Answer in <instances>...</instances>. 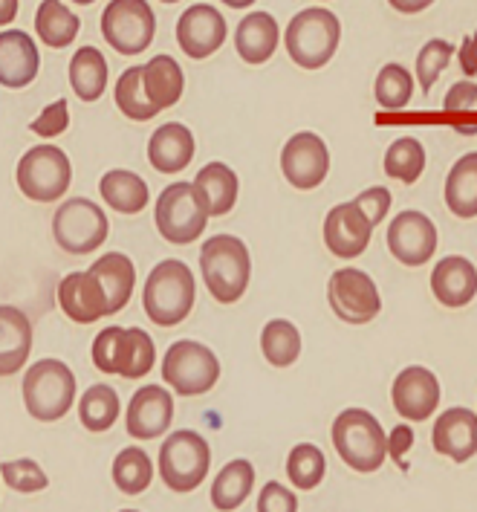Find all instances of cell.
<instances>
[{
  "label": "cell",
  "mask_w": 477,
  "mask_h": 512,
  "mask_svg": "<svg viewBox=\"0 0 477 512\" xmlns=\"http://www.w3.org/2000/svg\"><path fill=\"white\" fill-rule=\"evenodd\" d=\"M35 29H38V38L53 47V50H64L76 41L79 35L81 21L73 9H67L61 0H44L35 12Z\"/></svg>",
  "instance_id": "d6a6232c"
},
{
  "label": "cell",
  "mask_w": 477,
  "mask_h": 512,
  "mask_svg": "<svg viewBox=\"0 0 477 512\" xmlns=\"http://www.w3.org/2000/svg\"><path fill=\"white\" fill-rule=\"evenodd\" d=\"M446 206L454 217H477V151L454 162L446 177Z\"/></svg>",
  "instance_id": "1f68e13d"
},
{
  "label": "cell",
  "mask_w": 477,
  "mask_h": 512,
  "mask_svg": "<svg viewBox=\"0 0 477 512\" xmlns=\"http://www.w3.org/2000/svg\"><path fill=\"white\" fill-rule=\"evenodd\" d=\"M58 307L76 324H93L107 316V296L90 272H70L58 284Z\"/></svg>",
  "instance_id": "44dd1931"
},
{
  "label": "cell",
  "mask_w": 477,
  "mask_h": 512,
  "mask_svg": "<svg viewBox=\"0 0 477 512\" xmlns=\"http://www.w3.org/2000/svg\"><path fill=\"white\" fill-rule=\"evenodd\" d=\"M162 3H177V0H162Z\"/></svg>",
  "instance_id": "11a10c76"
},
{
  "label": "cell",
  "mask_w": 477,
  "mask_h": 512,
  "mask_svg": "<svg viewBox=\"0 0 477 512\" xmlns=\"http://www.w3.org/2000/svg\"><path fill=\"white\" fill-rule=\"evenodd\" d=\"M154 359V339L139 327H105L93 342V365L102 374L142 379L151 374Z\"/></svg>",
  "instance_id": "277c9868"
},
{
  "label": "cell",
  "mask_w": 477,
  "mask_h": 512,
  "mask_svg": "<svg viewBox=\"0 0 477 512\" xmlns=\"http://www.w3.org/2000/svg\"><path fill=\"white\" fill-rule=\"evenodd\" d=\"M212 466V449L206 437L191 429L168 434L159 446V478L171 492H194L206 481Z\"/></svg>",
  "instance_id": "ba28073f"
},
{
  "label": "cell",
  "mask_w": 477,
  "mask_h": 512,
  "mask_svg": "<svg viewBox=\"0 0 477 512\" xmlns=\"http://www.w3.org/2000/svg\"><path fill=\"white\" fill-rule=\"evenodd\" d=\"M460 70H463V76H469V81L477 76V32L475 35H469V38H463V44H460Z\"/></svg>",
  "instance_id": "681fc988"
},
{
  "label": "cell",
  "mask_w": 477,
  "mask_h": 512,
  "mask_svg": "<svg viewBox=\"0 0 477 512\" xmlns=\"http://www.w3.org/2000/svg\"><path fill=\"white\" fill-rule=\"evenodd\" d=\"M255 0H223V6H229V9H246V6H252Z\"/></svg>",
  "instance_id": "f5cc1de1"
},
{
  "label": "cell",
  "mask_w": 477,
  "mask_h": 512,
  "mask_svg": "<svg viewBox=\"0 0 477 512\" xmlns=\"http://www.w3.org/2000/svg\"><path fill=\"white\" fill-rule=\"evenodd\" d=\"M162 379L180 394V397H200L209 394L220 379V362L212 348L180 339L174 342L162 359Z\"/></svg>",
  "instance_id": "9c48e42d"
},
{
  "label": "cell",
  "mask_w": 477,
  "mask_h": 512,
  "mask_svg": "<svg viewBox=\"0 0 477 512\" xmlns=\"http://www.w3.org/2000/svg\"><path fill=\"white\" fill-rule=\"evenodd\" d=\"M157 18L148 0H110L102 15V35L119 55L145 53L154 41Z\"/></svg>",
  "instance_id": "7c38bea8"
},
{
  "label": "cell",
  "mask_w": 477,
  "mask_h": 512,
  "mask_svg": "<svg viewBox=\"0 0 477 512\" xmlns=\"http://www.w3.org/2000/svg\"><path fill=\"white\" fill-rule=\"evenodd\" d=\"M388 249L405 267H423L437 252V226L417 209H408L388 226Z\"/></svg>",
  "instance_id": "9a60e30c"
},
{
  "label": "cell",
  "mask_w": 477,
  "mask_h": 512,
  "mask_svg": "<svg viewBox=\"0 0 477 512\" xmlns=\"http://www.w3.org/2000/svg\"><path fill=\"white\" fill-rule=\"evenodd\" d=\"M261 351L272 368H290L301 356V333L287 319H272L261 330Z\"/></svg>",
  "instance_id": "e575fe53"
},
{
  "label": "cell",
  "mask_w": 477,
  "mask_h": 512,
  "mask_svg": "<svg viewBox=\"0 0 477 512\" xmlns=\"http://www.w3.org/2000/svg\"><path fill=\"white\" fill-rule=\"evenodd\" d=\"M281 29L278 21L269 12H249L238 24L235 32V47L246 64H264L278 50Z\"/></svg>",
  "instance_id": "4316f807"
},
{
  "label": "cell",
  "mask_w": 477,
  "mask_h": 512,
  "mask_svg": "<svg viewBox=\"0 0 477 512\" xmlns=\"http://www.w3.org/2000/svg\"><path fill=\"white\" fill-rule=\"evenodd\" d=\"M333 449L353 472L371 475L388 460V434L368 408H345L333 420Z\"/></svg>",
  "instance_id": "7a4b0ae2"
},
{
  "label": "cell",
  "mask_w": 477,
  "mask_h": 512,
  "mask_svg": "<svg viewBox=\"0 0 477 512\" xmlns=\"http://www.w3.org/2000/svg\"><path fill=\"white\" fill-rule=\"evenodd\" d=\"M194 298H197L194 272L177 258H165L148 275L142 304H145L148 319L157 327H174V324L186 322L194 307Z\"/></svg>",
  "instance_id": "6da1fadb"
},
{
  "label": "cell",
  "mask_w": 477,
  "mask_h": 512,
  "mask_svg": "<svg viewBox=\"0 0 477 512\" xmlns=\"http://www.w3.org/2000/svg\"><path fill=\"white\" fill-rule=\"evenodd\" d=\"M148 160L162 174H177L194 160V134L180 122L159 125L148 142Z\"/></svg>",
  "instance_id": "d4e9b609"
},
{
  "label": "cell",
  "mask_w": 477,
  "mask_h": 512,
  "mask_svg": "<svg viewBox=\"0 0 477 512\" xmlns=\"http://www.w3.org/2000/svg\"><path fill=\"white\" fill-rule=\"evenodd\" d=\"M32 351V324L27 313L0 304V377H12L27 365Z\"/></svg>",
  "instance_id": "cb8c5ba5"
},
{
  "label": "cell",
  "mask_w": 477,
  "mask_h": 512,
  "mask_svg": "<svg viewBox=\"0 0 477 512\" xmlns=\"http://www.w3.org/2000/svg\"><path fill=\"white\" fill-rule=\"evenodd\" d=\"M451 58H454V47H451L449 41H443V38H431L420 50V55H417V79H420V87H423L425 96L437 84L440 73L449 67Z\"/></svg>",
  "instance_id": "b9f144b4"
},
{
  "label": "cell",
  "mask_w": 477,
  "mask_h": 512,
  "mask_svg": "<svg viewBox=\"0 0 477 512\" xmlns=\"http://www.w3.org/2000/svg\"><path fill=\"white\" fill-rule=\"evenodd\" d=\"M116 105L133 122H148L159 113V108L148 99L145 90V67H128L116 81Z\"/></svg>",
  "instance_id": "d590c367"
},
{
  "label": "cell",
  "mask_w": 477,
  "mask_h": 512,
  "mask_svg": "<svg viewBox=\"0 0 477 512\" xmlns=\"http://www.w3.org/2000/svg\"><path fill=\"white\" fill-rule=\"evenodd\" d=\"M194 186L206 194L209 209H212V217L229 215V212L235 209V203H238L240 180L238 174H235L226 162H209L206 168H200Z\"/></svg>",
  "instance_id": "4dcf8cb0"
},
{
  "label": "cell",
  "mask_w": 477,
  "mask_h": 512,
  "mask_svg": "<svg viewBox=\"0 0 477 512\" xmlns=\"http://www.w3.org/2000/svg\"><path fill=\"white\" fill-rule=\"evenodd\" d=\"M258 512H298V498L284 484L269 481L258 495Z\"/></svg>",
  "instance_id": "bcb514c9"
},
{
  "label": "cell",
  "mask_w": 477,
  "mask_h": 512,
  "mask_svg": "<svg viewBox=\"0 0 477 512\" xmlns=\"http://www.w3.org/2000/svg\"><path fill=\"white\" fill-rule=\"evenodd\" d=\"M226 18L209 6V3H197L188 6L186 12L177 21V44L188 58H209L214 55L223 41H226Z\"/></svg>",
  "instance_id": "ac0fdd59"
},
{
  "label": "cell",
  "mask_w": 477,
  "mask_h": 512,
  "mask_svg": "<svg viewBox=\"0 0 477 512\" xmlns=\"http://www.w3.org/2000/svg\"><path fill=\"white\" fill-rule=\"evenodd\" d=\"M0 475H3V484L9 486V489H15V492H24V495H29V492H41V489L50 486L47 472H44L35 460L29 458L3 463V466H0Z\"/></svg>",
  "instance_id": "7bdbcfd3"
},
{
  "label": "cell",
  "mask_w": 477,
  "mask_h": 512,
  "mask_svg": "<svg viewBox=\"0 0 477 512\" xmlns=\"http://www.w3.org/2000/svg\"><path fill=\"white\" fill-rule=\"evenodd\" d=\"M99 191H102V200L119 215H139L151 200L145 180L133 171H125V168L107 171L99 183Z\"/></svg>",
  "instance_id": "83f0119b"
},
{
  "label": "cell",
  "mask_w": 477,
  "mask_h": 512,
  "mask_svg": "<svg viewBox=\"0 0 477 512\" xmlns=\"http://www.w3.org/2000/svg\"><path fill=\"white\" fill-rule=\"evenodd\" d=\"M70 125V110H67V99H58L50 108H44V113L29 122V131L35 136H44V139H53V136H61Z\"/></svg>",
  "instance_id": "f6af8a7d"
},
{
  "label": "cell",
  "mask_w": 477,
  "mask_h": 512,
  "mask_svg": "<svg viewBox=\"0 0 477 512\" xmlns=\"http://www.w3.org/2000/svg\"><path fill=\"white\" fill-rule=\"evenodd\" d=\"M18 15V0H0V27H9Z\"/></svg>",
  "instance_id": "816d5d0a"
},
{
  "label": "cell",
  "mask_w": 477,
  "mask_h": 512,
  "mask_svg": "<svg viewBox=\"0 0 477 512\" xmlns=\"http://www.w3.org/2000/svg\"><path fill=\"white\" fill-rule=\"evenodd\" d=\"M159 235L168 243H177V246H186L194 243L209 226V200L206 194L197 189L194 183H171L168 189L159 194L157 209Z\"/></svg>",
  "instance_id": "5b68a950"
},
{
  "label": "cell",
  "mask_w": 477,
  "mask_h": 512,
  "mask_svg": "<svg viewBox=\"0 0 477 512\" xmlns=\"http://www.w3.org/2000/svg\"><path fill=\"white\" fill-rule=\"evenodd\" d=\"M391 400L402 420L425 423L440 405V382L423 365H411L399 371V377L394 379Z\"/></svg>",
  "instance_id": "e0dca14e"
},
{
  "label": "cell",
  "mask_w": 477,
  "mask_h": 512,
  "mask_svg": "<svg viewBox=\"0 0 477 512\" xmlns=\"http://www.w3.org/2000/svg\"><path fill=\"white\" fill-rule=\"evenodd\" d=\"M38 67H41V55L27 32L3 29L0 32V84L21 90L35 81Z\"/></svg>",
  "instance_id": "7402d4cb"
},
{
  "label": "cell",
  "mask_w": 477,
  "mask_h": 512,
  "mask_svg": "<svg viewBox=\"0 0 477 512\" xmlns=\"http://www.w3.org/2000/svg\"><path fill=\"white\" fill-rule=\"evenodd\" d=\"M119 394L110 385H90L79 400V420L87 432H107L119 420Z\"/></svg>",
  "instance_id": "8d00e7d4"
},
{
  "label": "cell",
  "mask_w": 477,
  "mask_h": 512,
  "mask_svg": "<svg viewBox=\"0 0 477 512\" xmlns=\"http://www.w3.org/2000/svg\"><path fill=\"white\" fill-rule=\"evenodd\" d=\"M145 90H148V99L159 110L174 108L183 99V90H186L183 67L171 55H154L145 64Z\"/></svg>",
  "instance_id": "f546056e"
},
{
  "label": "cell",
  "mask_w": 477,
  "mask_h": 512,
  "mask_svg": "<svg viewBox=\"0 0 477 512\" xmlns=\"http://www.w3.org/2000/svg\"><path fill=\"white\" fill-rule=\"evenodd\" d=\"M200 272L214 301L235 304L252 278V258L246 243L235 235H214L200 249Z\"/></svg>",
  "instance_id": "3957f363"
},
{
  "label": "cell",
  "mask_w": 477,
  "mask_h": 512,
  "mask_svg": "<svg viewBox=\"0 0 477 512\" xmlns=\"http://www.w3.org/2000/svg\"><path fill=\"white\" fill-rule=\"evenodd\" d=\"M327 301H330L333 313L347 324H368L382 310L379 287L373 284L368 272L356 270V267H342L330 275Z\"/></svg>",
  "instance_id": "4fadbf2b"
},
{
  "label": "cell",
  "mask_w": 477,
  "mask_h": 512,
  "mask_svg": "<svg viewBox=\"0 0 477 512\" xmlns=\"http://www.w3.org/2000/svg\"><path fill=\"white\" fill-rule=\"evenodd\" d=\"M76 400V377L61 359H41L27 368L24 405L38 423L61 420Z\"/></svg>",
  "instance_id": "8992f818"
},
{
  "label": "cell",
  "mask_w": 477,
  "mask_h": 512,
  "mask_svg": "<svg viewBox=\"0 0 477 512\" xmlns=\"http://www.w3.org/2000/svg\"><path fill=\"white\" fill-rule=\"evenodd\" d=\"M431 293L443 307H466L477 296V267L463 255H449L431 270Z\"/></svg>",
  "instance_id": "603a6c76"
},
{
  "label": "cell",
  "mask_w": 477,
  "mask_h": 512,
  "mask_svg": "<svg viewBox=\"0 0 477 512\" xmlns=\"http://www.w3.org/2000/svg\"><path fill=\"white\" fill-rule=\"evenodd\" d=\"M119 512H139V510H119Z\"/></svg>",
  "instance_id": "9f6ffc18"
},
{
  "label": "cell",
  "mask_w": 477,
  "mask_h": 512,
  "mask_svg": "<svg viewBox=\"0 0 477 512\" xmlns=\"http://www.w3.org/2000/svg\"><path fill=\"white\" fill-rule=\"evenodd\" d=\"M154 481V463L148 458L145 449L139 446H128L122 449L116 460H113V484L119 486V492L125 495H139L145 492Z\"/></svg>",
  "instance_id": "74e56055"
},
{
  "label": "cell",
  "mask_w": 477,
  "mask_h": 512,
  "mask_svg": "<svg viewBox=\"0 0 477 512\" xmlns=\"http://www.w3.org/2000/svg\"><path fill=\"white\" fill-rule=\"evenodd\" d=\"M90 275L102 284L107 296V316L119 313L128 307V301L133 296V284H136V267L128 255L122 252H107L99 261H93Z\"/></svg>",
  "instance_id": "484cf974"
},
{
  "label": "cell",
  "mask_w": 477,
  "mask_h": 512,
  "mask_svg": "<svg viewBox=\"0 0 477 512\" xmlns=\"http://www.w3.org/2000/svg\"><path fill=\"white\" fill-rule=\"evenodd\" d=\"M443 110L449 113L451 125L454 128H460V122L457 119H472L477 128V84L475 81H457V84H451L449 93H446V102H443Z\"/></svg>",
  "instance_id": "ee69618b"
},
{
  "label": "cell",
  "mask_w": 477,
  "mask_h": 512,
  "mask_svg": "<svg viewBox=\"0 0 477 512\" xmlns=\"http://www.w3.org/2000/svg\"><path fill=\"white\" fill-rule=\"evenodd\" d=\"M353 203L368 215L373 226H379L385 220V215H388V209H391V191L382 189V186H373V189L362 191Z\"/></svg>",
  "instance_id": "7dc6e473"
},
{
  "label": "cell",
  "mask_w": 477,
  "mask_h": 512,
  "mask_svg": "<svg viewBox=\"0 0 477 512\" xmlns=\"http://www.w3.org/2000/svg\"><path fill=\"white\" fill-rule=\"evenodd\" d=\"M70 84L81 102L102 99L107 87V61L96 47H81L70 61Z\"/></svg>",
  "instance_id": "836d02e7"
},
{
  "label": "cell",
  "mask_w": 477,
  "mask_h": 512,
  "mask_svg": "<svg viewBox=\"0 0 477 512\" xmlns=\"http://www.w3.org/2000/svg\"><path fill=\"white\" fill-rule=\"evenodd\" d=\"M397 12H402V15H417V12H423V9H428L434 0H388Z\"/></svg>",
  "instance_id": "f907efd6"
},
{
  "label": "cell",
  "mask_w": 477,
  "mask_h": 512,
  "mask_svg": "<svg viewBox=\"0 0 477 512\" xmlns=\"http://www.w3.org/2000/svg\"><path fill=\"white\" fill-rule=\"evenodd\" d=\"M107 215L87 197H73L61 203L53 217L55 243L70 255H90L107 241Z\"/></svg>",
  "instance_id": "8fae6325"
},
{
  "label": "cell",
  "mask_w": 477,
  "mask_h": 512,
  "mask_svg": "<svg viewBox=\"0 0 477 512\" xmlns=\"http://www.w3.org/2000/svg\"><path fill=\"white\" fill-rule=\"evenodd\" d=\"M324 475H327V458L318 446H313V443L292 446L290 458H287V478L295 489L310 492L324 481Z\"/></svg>",
  "instance_id": "ab89813d"
},
{
  "label": "cell",
  "mask_w": 477,
  "mask_h": 512,
  "mask_svg": "<svg viewBox=\"0 0 477 512\" xmlns=\"http://www.w3.org/2000/svg\"><path fill=\"white\" fill-rule=\"evenodd\" d=\"M411 446H414V429H411L408 423H399V426H394L391 434H388V458L394 460L402 472H408L405 455L411 452Z\"/></svg>",
  "instance_id": "c3c4849f"
},
{
  "label": "cell",
  "mask_w": 477,
  "mask_h": 512,
  "mask_svg": "<svg viewBox=\"0 0 477 512\" xmlns=\"http://www.w3.org/2000/svg\"><path fill=\"white\" fill-rule=\"evenodd\" d=\"M174 420V397L162 385H142L131 397L125 429L133 440H154L168 432Z\"/></svg>",
  "instance_id": "d6986e66"
},
{
  "label": "cell",
  "mask_w": 477,
  "mask_h": 512,
  "mask_svg": "<svg viewBox=\"0 0 477 512\" xmlns=\"http://www.w3.org/2000/svg\"><path fill=\"white\" fill-rule=\"evenodd\" d=\"M373 238V223L368 215L350 200V203H339L330 209V215L324 217V243L327 249L342 258V261H353L359 258Z\"/></svg>",
  "instance_id": "2e32d148"
},
{
  "label": "cell",
  "mask_w": 477,
  "mask_h": 512,
  "mask_svg": "<svg viewBox=\"0 0 477 512\" xmlns=\"http://www.w3.org/2000/svg\"><path fill=\"white\" fill-rule=\"evenodd\" d=\"M255 489V466L246 458L229 460L212 484V504L217 512H235Z\"/></svg>",
  "instance_id": "f1b7e54d"
},
{
  "label": "cell",
  "mask_w": 477,
  "mask_h": 512,
  "mask_svg": "<svg viewBox=\"0 0 477 512\" xmlns=\"http://www.w3.org/2000/svg\"><path fill=\"white\" fill-rule=\"evenodd\" d=\"M281 171L292 189H318L330 171V151H327L324 139L313 131L290 136V142L281 151Z\"/></svg>",
  "instance_id": "5bb4252c"
},
{
  "label": "cell",
  "mask_w": 477,
  "mask_h": 512,
  "mask_svg": "<svg viewBox=\"0 0 477 512\" xmlns=\"http://www.w3.org/2000/svg\"><path fill=\"white\" fill-rule=\"evenodd\" d=\"M373 96L385 110H405L414 99V76L402 64H385L376 76Z\"/></svg>",
  "instance_id": "60d3db41"
},
{
  "label": "cell",
  "mask_w": 477,
  "mask_h": 512,
  "mask_svg": "<svg viewBox=\"0 0 477 512\" xmlns=\"http://www.w3.org/2000/svg\"><path fill=\"white\" fill-rule=\"evenodd\" d=\"M425 171V148L411 139V136H402L397 139L388 151H385V174L394 177L399 183L411 186L423 177Z\"/></svg>",
  "instance_id": "f35d334b"
},
{
  "label": "cell",
  "mask_w": 477,
  "mask_h": 512,
  "mask_svg": "<svg viewBox=\"0 0 477 512\" xmlns=\"http://www.w3.org/2000/svg\"><path fill=\"white\" fill-rule=\"evenodd\" d=\"M284 41H287V53L298 67L318 70L339 50L342 24L330 9L313 6V9H304L292 18Z\"/></svg>",
  "instance_id": "52a82bcc"
},
{
  "label": "cell",
  "mask_w": 477,
  "mask_h": 512,
  "mask_svg": "<svg viewBox=\"0 0 477 512\" xmlns=\"http://www.w3.org/2000/svg\"><path fill=\"white\" fill-rule=\"evenodd\" d=\"M76 6H90V3H96V0H73Z\"/></svg>",
  "instance_id": "db71d44e"
},
{
  "label": "cell",
  "mask_w": 477,
  "mask_h": 512,
  "mask_svg": "<svg viewBox=\"0 0 477 512\" xmlns=\"http://www.w3.org/2000/svg\"><path fill=\"white\" fill-rule=\"evenodd\" d=\"M431 446L437 455L466 463L477 455V414L472 408H449L437 417L431 429Z\"/></svg>",
  "instance_id": "ffe728a7"
},
{
  "label": "cell",
  "mask_w": 477,
  "mask_h": 512,
  "mask_svg": "<svg viewBox=\"0 0 477 512\" xmlns=\"http://www.w3.org/2000/svg\"><path fill=\"white\" fill-rule=\"evenodd\" d=\"M70 183H73V165L58 145H35L18 162V189L35 203L61 200Z\"/></svg>",
  "instance_id": "30bf717a"
}]
</instances>
